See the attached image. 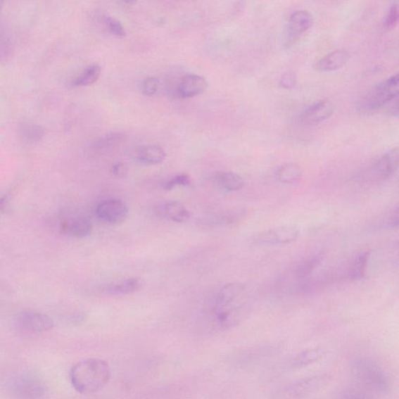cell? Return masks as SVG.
<instances>
[{"label": "cell", "instance_id": "1", "mask_svg": "<svg viewBox=\"0 0 399 399\" xmlns=\"http://www.w3.org/2000/svg\"><path fill=\"white\" fill-rule=\"evenodd\" d=\"M250 295L241 283H229L216 293L206 314L210 331L223 332L241 324L250 315Z\"/></svg>", "mask_w": 399, "mask_h": 399}, {"label": "cell", "instance_id": "2", "mask_svg": "<svg viewBox=\"0 0 399 399\" xmlns=\"http://www.w3.org/2000/svg\"><path fill=\"white\" fill-rule=\"evenodd\" d=\"M70 379L80 393L91 394L103 389L110 379V368L103 360L89 359L72 367Z\"/></svg>", "mask_w": 399, "mask_h": 399}, {"label": "cell", "instance_id": "3", "mask_svg": "<svg viewBox=\"0 0 399 399\" xmlns=\"http://www.w3.org/2000/svg\"><path fill=\"white\" fill-rule=\"evenodd\" d=\"M352 374L359 386L371 393L382 395L389 389V379L387 374L376 362L360 358L353 361Z\"/></svg>", "mask_w": 399, "mask_h": 399}, {"label": "cell", "instance_id": "4", "mask_svg": "<svg viewBox=\"0 0 399 399\" xmlns=\"http://www.w3.org/2000/svg\"><path fill=\"white\" fill-rule=\"evenodd\" d=\"M398 75L396 74L373 87L360 100V110L373 112L389 104L398 98Z\"/></svg>", "mask_w": 399, "mask_h": 399}, {"label": "cell", "instance_id": "5", "mask_svg": "<svg viewBox=\"0 0 399 399\" xmlns=\"http://www.w3.org/2000/svg\"><path fill=\"white\" fill-rule=\"evenodd\" d=\"M331 382L328 374H319L305 377L279 389L275 399H304L314 395L327 387Z\"/></svg>", "mask_w": 399, "mask_h": 399}, {"label": "cell", "instance_id": "6", "mask_svg": "<svg viewBox=\"0 0 399 399\" xmlns=\"http://www.w3.org/2000/svg\"><path fill=\"white\" fill-rule=\"evenodd\" d=\"M313 25V16L306 10L294 11L290 15L284 33L282 36V46L285 49H289L296 44L297 42L305 34Z\"/></svg>", "mask_w": 399, "mask_h": 399}, {"label": "cell", "instance_id": "7", "mask_svg": "<svg viewBox=\"0 0 399 399\" xmlns=\"http://www.w3.org/2000/svg\"><path fill=\"white\" fill-rule=\"evenodd\" d=\"M398 169V148L391 149L375 161L365 172V180L380 183L395 175Z\"/></svg>", "mask_w": 399, "mask_h": 399}, {"label": "cell", "instance_id": "8", "mask_svg": "<svg viewBox=\"0 0 399 399\" xmlns=\"http://www.w3.org/2000/svg\"><path fill=\"white\" fill-rule=\"evenodd\" d=\"M11 393L20 399H42L46 393L44 384L37 376L20 374L10 381Z\"/></svg>", "mask_w": 399, "mask_h": 399}, {"label": "cell", "instance_id": "9", "mask_svg": "<svg viewBox=\"0 0 399 399\" xmlns=\"http://www.w3.org/2000/svg\"><path fill=\"white\" fill-rule=\"evenodd\" d=\"M300 236V230L295 227L284 226L262 232L253 239L260 246H275L291 243Z\"/></svg>", "mask_w": 399, "mask_h": 399}, {"label": "cell", "instance_id": "10", "mask_svg": "<svg viewBox=\"0 0 399 399\" xmlns=\"http://www.w3.org/2000/svg\"><path fill=\"white\" fill-rule=\"evenodd\" d=\"M129 209L126 203L119 199H108L96 208V215L99 219L106 224H119L127 220Z\"/></svg>", "mask_w": 399, "mask_h": 399}, {"label": "cell", "instance_id": "11", "mask_svg": "<svg viewBox=\"0 0 399 399\" xmlns=\"http://www.w3.org/2000/svg\"><path fill=\"white\" fill-rule=\"evenodd\" d=\"M18 328L27 333H42L54 327L53 319L35 311H25L18 318Z\"/></svg>", "mask_w": 399, "mask_h": 399}, {"label": "cell", "instance_id": "12", "mask_svg": "<svg viewBox=\"0 0 399 399\" xmlns=\"http://www.w3.org/2000/svg\"><path fill=\"white\" fill-rule=\"evenodd\" d=\"M335 105L328 99L316 101L299 115L298 120L303 125H315L331 117Z\"/></svg>", "mask_w": 399, "mask_h": 399}, {"label": "cell", "instance_id": "13", "mask_svg": "<svg viewBox=\"0 0 399 399\" xmlns=\"http://www.w3.org/2000/svg\"><path fill=\"white\" fill-rule=\"evenodd\" d=\"M61 229L63 234L75 238L89 236L92 226L88 217L80 215H67L61 221Z\"/></svg>", "mask_w": 399, "mask_h": 399}, {"label": "cell", "instance_id": "14", "mask_svg": "<svg viewBox=\"0 0 399 399\" xmlns=\"http://www.w3.org/2000/svg\"><path fill=\"white\" fill-rule=\"evenodd\" d=\"M207 88L208 82L205 77L188 74L180 80L177 88V94L182 99L193 98L205 92Z\"/></svg>", "mask_w": 399, "mask_h": 399}, {"label": "cell", "instance_id": "15", "mask_svg": "<svg viewBox=\"0 0 399 399\" xmlns=\"http://www.w3.org/2000/svg\"><path fill=\"white\" fill-rule=\"evenodd\" d=\"M350 61V54L346 50L338 49L324 56L315 64L320 72H331L343 68Z\"/></svg>", "mask_w": 399, "mask_h": 399}, {"label": "cell", "instance_id": "16", "mask_svg": "<svg viewBox=\"0 0 399 399\" xmlns=\"http://www.w3.org/2000/svg\"><path fill=\"white\" fill-rule=\"evenodd\" d=\"M134 157L137 161L148 165L162 163L166 157L165 150L158 145H147L134 150Z\"/></svg>", "mask_w": 399, "mask_h": 399}, {"label": "cell", "instance_id": "17", "mask_svg": "<svg viewBox=\"0 0 399 399\" xmlns=\"http://www.w3.org/2000/svg\"><path fill=\"white\" fill-rule=\"evenodd\" d=\"M322 357L323 350L321 348L304 350L289 362L288 368L292 371L300 369L320 360Z\"/></svg>", "mask_w": 399, "mask_h": 399}, {"label": "cell", "instance_id": "18", "mask_svg": "<svg viewBox=\"0 0 399 399\" xmlns=\"http://www.w3.org/2000/svg\"><path fill=\"white\" fill-rule=\"evenodd\" d=\"M274 176L280 183L293 185L299 183L302 177V170L297 164L286 163L278 167Z\"/></svg>", "mask_w": 399, "mask_h": 399}, {"label": "cell", "instance_id": "19", "mask_svg": "<svg viewBox=\"0 0 399 399\" xmlns=\"http://www.w3.org/2000/svg\"><path fill=\"white\" fill-rule=\"evenodd\" d=\"M162 213L167 220L174 222H184L191 217L186 208L178 201L165 202Z\"/></svg>", "mask_w": 399, "mask_h": 399}, {"label": "cell", "instance_id": "20", "mask_svg": "<svg viewBox=\"0 0 399 399\" xmlns=\"http://www.w3.org/2000/svg\"><path fill=\"white\" fill-rule=\"evenodd\" d=\"M215 181L217 185L222 190L230 192L241 191L245 184L243 179L234 172L217 174Z\"/></svg>", "mask_w": 399, "mask_h": 399}, {"label": "cell", "instance_id": "21", "mask_svg": "<svg viewBox=\"0 0 399 399\" xmlns=\"http://www.w3.org/2000/svg\"><path fill=\"white\" fill-rule=\"evenodd\" d=\"M141 286L140 279L130 278L112 283L105 289V292L110 295H127L139 291Z\"/></svg>", "mask_w": 399, "mask_h": 399}, {"label": "cell", "instance_id": "22", "mask_svg": "<svg viewBox=\"0 0 399 399\" xmlns=\"http://www.w3.org/2000/svg\"><path fill=\"white\" fill-rule=\"evenodd\" d=\"M101 68L97 63H93L87 68L81 75L72 81L75 87L89 86L96 83L100 77Z\"/></svg>", "mask_w": 399, "mask_h": 399}, {"label": "cell", "instance_id": "23", "mask_svg": "<svg viewBox=\"0 0 399 399\" xmlns=\"http://www.w3.org/2000/svg\"><path fill=\"white\" fill-rule=\"evenodd\" d=\"M369 255H371V253L364 252L355 258L349 272L351 279L358 280L365 277Z\"/></svg>", "mask_w": 399, "mask_h": 399}, {"label": "cell", "instance_id": "24", "mask_svg": "<svg viewBox=\"0 0 399 399\" xmlns=\"http://www.w3.org/2000/svg\"><path fill=\"white\" fill-rule=\"evenodd\" d=\"M125 139L122 133H111L96 139L92 144L94 148L105 151L118 146Z\"/></svg>", "mask_w": 399, "mask_h": 399}, {"label": "cell", "instance_id": "25", "mask_svg": "<svg viewBox=\"0 0 399 399\" xmlns=\"http://www.w3.org/2000/svg\"><path fill=\"white\" fill-rule=\"evenodd\" d=\"M323 256L322 255H317L303 260L296 268V277L300 279L309 277L318 265H320Z\"/></svg>", "mask_w": 399, "mask_h": 399}, {"label": "cell", "instance_id": "26", "mask_svg": "<svg viewBox=\"0 0 399 399\" xmlns=\"http://www.w3.org/2000/svg\"><path fill=\"white\" fill-rule=\"evenodd\" d=\"M160 89V82L157 77L145 78L141 84V92L146 96H153Z\"/></svg>", "mask_w": 399, "mask_h": 399}, {"label": "cell", "instance_id": "27", "mask_svg": "<svg viewBox=\"0 0 399 399\" xmlns=\"http://www.w3.org/2000/svg\"><path fill=\"white\" fill-rule=\"evenodd\" d=\"M21 136L29 141H38L44 134V130L37 125H25L20 130Z\"/></svg>", "mask_w": 399, "mask_h": 399}, {"label": "cell", "instance_id": "28", "mask_svg": "<svg viewBox=\"0 0 399 399\" xmlns=\"http://www.w3.org/2000/svg\"><path fill=\"white\" fill-rule=\"evenodd\" d=\"M105 24L108 29V31L115 36V37L120 39L126 37L127 32L125 28L123 27L122 24L117 19L111 17H106L105 18Z\"/></svg>", "mask_w": 399, "mask_h": 399}, {"label": "cell", "instance_id": "29", "mask_svg": "<svg viewBox=\"0 0 399 399\" xmlns=\"http://www.w3.org/2000/svg\"><path fill=\"white\" fill-rule=\"evenodd\" d=\"M398 4L397 2H395L390 6L386 16L384 18V27L386 29L394 27L398 23Z\"/></svg>", "mask_w": 399, "mask_h": 399}, {"label": "cell", "instance_id": "30", "mask_svg": "<svg viewBox=\"0 0 399 399\" xmlns=\"http://www.w3.org/2000/svg\"><path fill=\"white\" fill-rule=\"evenodd\" d=\"M190 184V177L186 175V174H180V175L174 177L167 181V182L164 184L163 188L165 191H170L177 186H186Z\"/></svg>", "mask_w": 399, "mask_h": 399}, {"label": "cell", "instance_id": "31", "mask_svg": "<svg viewBox=\"0 0 399 399\" xmlns=\"http://www.w3.org/2000/svg\"><path fill=\"white\" fill-rule=\"evenodd\" d=\"M398 208H394L383 217L382 226L386 228L396 229L399 221Z\"/></svg>", "mask_w": 399, "mask_h": 399}, {"label": "cell", "instance_id": "32", "mask_svg": "<svg viewBox=\"0 0 399 399\" xmlns=\"http://www.w3.org/2000/svg\"><path fill=\"white\" fill-rule=\"evenodd\" d=\"M11 44L8 39L0 32V62L6 61L11 54Z\"/></svg>", "mask_w": 399, "mask_h": 399}, {"label": "cell", "instance_id": "33", "mask_svg": "<svg viewBox=\"0 0 399 399\" xmlns=\"http://www.w3.org/2000/svg\"><path fill=\"white\" fill-rule=\"evenodd\" d=\"M296 84V77L293 72H286L280 79V85L283 89H292Z\"/></svg>", "mask_w": 399, "mask_h": 399}, {"label": "cell", "instance_id": "34", "mask_svg": "<svg viewBox=\"0 0 399 399\" xmlns=\"http://www.w3.org/2000/svg\"><path fill=\"white\" fill-rule=\"evenodd\" d=\"M112 172L115 177L125 178L127 174V169L125 164L118 163L113 166Z\"/></svg>", "mask_w": 399, "mask_h": 399}, {"label": "cell", "instance_id": "35", "mask_svg": "<svg viewBox=\"0 0 399 399\" xmlns=\"http://www.w3.org/2000/svg\"><path fill=\"white\" fill-rule=\"evenodd\" d=\"M341 399H369L365 395L357 393V391H349L343 395Z\"/></svg>", "mask_w": 399, "mask_h": 399}, {"label": "cell", "instance_id": "36", "mask_svg": "<svg viewBox=\"0 0 399 399\" xmlns=\"http://www.w3.org/2000/svg\"><path fill=\"white\" fill-rule=\"evenodd\" d=\"M4 207V201L3 199H0V211H1Z\"/></svg>", "mask_w": 399, "mask_h": 399}, {"label": "cell", "instance_id": "37", "mask_svg": "<svg viewBox=\"0 0 399 399\" xmlns=\"http://www.w3.org/2000/svg\"><path fill=\"white\" fill-rule=\"evenodd\" d=\"M3 7H4V2L3 1H0V14H1L2 10H3Z\"/></svg>", "mask_w": 399, "mask_h": 399}]
</instances>
